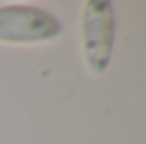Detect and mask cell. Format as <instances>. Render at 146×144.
Returning <instances> with one entry per match:
<instances>
[{
	"label": "cell",
	"mask_w": 146,
	"mask_h": 144,
	"mask_svg": "<svg viewBox=\"0 0 146 144\" xmlns=\"http://www.w3.org/2000/svg\"><path fill=\"white\" fill-rule=\"evenodd\" d=\"M114 9L108 0H89L83 7L80 36H83L85 66L91 74H102L110 64L114 44Z\"/></svg>",
	"instance_id": "cell-1"
},
{
	"label": "cell",
	"mask_w": 146,
	"mask_h": 144,
	"mask_svg": "<svg viewBox=\"0 0 146 144\" xmlns=\"http://www.w3.org/2000/svg\"><path fill=\"white\" fill-rule=\"evenodd\" d=\"M62 34L59 19L44 9L28 4L0 7V42L30 44L53 40Z\"/></svg>",
	"instance_id": "cell-2"
}]
</instances>
